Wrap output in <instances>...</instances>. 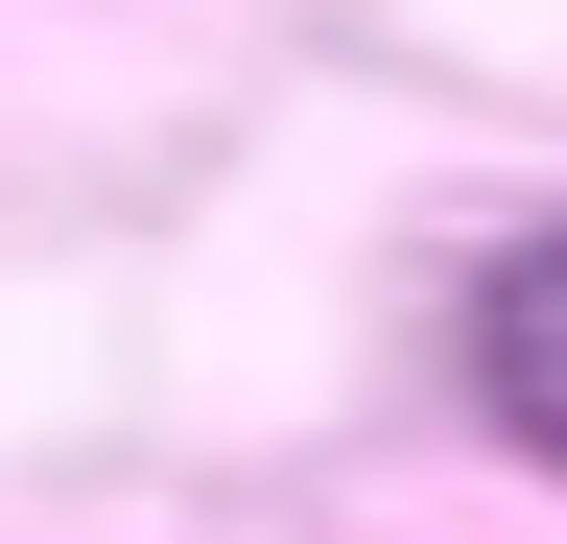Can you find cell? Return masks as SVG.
Wrapping results in <instances>:
<instances>
[{
  "instance_id": "obj_1",
  "label": "cell",
  "mask_w": 567,
  "mask_h": 544,
  "mask_svg": "<svg viewBox=\"0 0 567 544\" xmlns=\"http://www.w3.org/2000/svg\"><path fill=\"white\" fill-rule=\"evenodd\" d=\"M473 379H496V427L567 473V237H520V260L473 285Z\"/></svg>"
}]
</instances>
